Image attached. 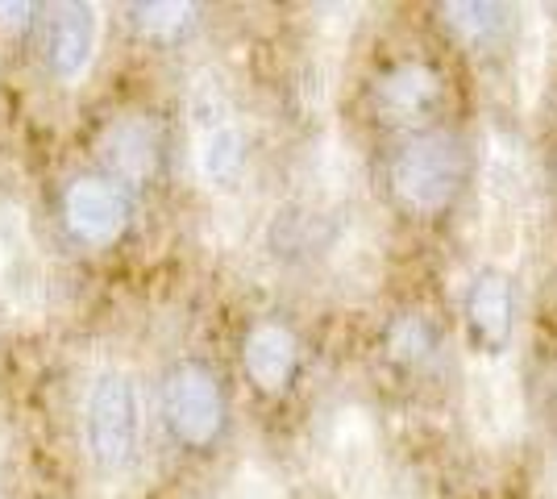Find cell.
Returning a JSON list of instances; mask_svg holds the SVG:
<instances>
[{"mask_svg":"<svg viewBox=\"0 0 557 499\" xmlns=\"http://www.w3.org/2000/svg\"><path fill=\"white\" fill-rule=\"evenodd\" d=\"M533 225V171L520 142L491 129L487 159H483V241L499 262L520 259Z\"/></svg>","mask_w":557,"mask_h":499,"instance_id":"obj_3","label":"cell"},{"mask_svg":"<svg viewBox=\"0 0 557 499\" xmlns=\"http://www.w3.org/2000/svg\"><path fill=\"white\" fill-rule=\"evenodd\" d=\"M374 100L387 113V121H420L424 113H433L437 100H442V75L433 72L429 63H420V59L395 63L392 72L379 79Z\"/></svg>","mask_w":557,"mask_h":499,"instance_id":"obj_13","label":"cell"},{"mask_svg":"<svg viewBox=\"0 0 557 499\" xmlns=\"http://www.w3.org/2000/svg\"><path fill=\"white\" fill-rule=\"evenodd\" d=\"M216 499H278V483L267 466L250 462V466H242V471L225 483V491Z\"/></svg>","mask_w":557,"mask_h":499,"instance_id":"obj_17","label":"cell"},{"mask_svg":"<svg viewBox=\"0 0 557 499\" xmlns=\"http://www.w3.org/2000/svg\"><path fill=\"white\" fill-rule=\"evenodd\" d=\"M449 25L462 34L470 47H495L504 42L511 29L508 4H491V0H466V4H445Z\"/></svg>","mask_w":557,"mask_h":499,"instance_id":"obj_14","label":"cell"},{"mask_svg":"<svg viewBox=\"0 0 557 499\" xmlns=\"http://www.w3.org/2000/svg\"><path fill=\"white\" fill-rule=\"evenodd\" d=\"M38 9L34 4H0V29H22Z\"/></svg>","mask_w":557,"mask_h":499,"instance_id":"obj_19","label":"cell"},{"mask_svg":"<svg viewBox=\"0 0 557 499\" xmlns=\"http://www.w3.org/2000/svg\"><path fill=\"white\" fill-rule=\"evenodd\" d=\"M79 441L100 478H125L141 453V391L125 366H100L79 400Z\"/></svg>","mask_w":557,"mask_h":499,"instance_id":"obj_1","label":"cell"},{"mask_svg":"<svg viewBox=\"0 0 557 499\" xmlns=\"http://www.w3.org/2000/svg\"><path fill=\"white\" fill-rule=\"evenodd\" d=\"M520 79H524V92L533 96V88L545 79V38H541V22L529 25L524 34V50H520Z\"/></svg>","mask_w":557,"mask_h":499,"instance_id":"obj_18","label":"cell"},{"mask_svg":"<svg viewBox=\"0 0 557 499\" xmlns=\"http://www.w3.org/2000/svg\"><path fill=\"white\" fill-rule=\"evenodd\" d=\"M59 216H63V229L79 246L104 250V246L125 238V229L134 225V196L109 175L88 171V175H75L63 188Z\"/></svg>","mask_w":557,"mask_h":499,"instance_id":"obj_7","label":"cell"},{"mask_svg":"<svg viewBox=\"0 0 557 499\" xmlns=\"http://www.w3.org/2000/svg\"><path fill=\"white\" fill-rule=\"evenodd\" d=\"M187 117H191V166L196 179L212 196H230L246 179V159H250V138L237 113V100L225 88L216 72H200L191 79L187 96Z\"/></svg>","mask_w":557,"mask_h":499,"instance_id":"obj_2","label":"cell"},{"mask_svg":"<svg viewBox=\"0 0 557 499\" xmlns=\"http://www.w3.org/2000/svg\"><path fill=\"white\" fill-rule=\"evenodd\" d=\"M466 325L479 358H504L508 354L511 329H516V291L504 271H483L470 296H466Z\"/></svg>","mask_w":557,"mask_h":499,"instance_id":"obj_11","label":"cell"},{"mask_svg":"<svg viewBox=\"0 0 557 499\" xmlns=\"http://www.w3.org/2000/svg\"><path fill=\"white\" fill-rule=\"evenodd\" d=\"M466 171H470V159L454 134H424L392 159V188L408 209L437 213L462 191Z\"/></svg>","mask_w":557,"mask_h":499,"instance_id":"obj_5","label":"cell"},{"mask_svg":"<svg viewBox=\"0 0 557 499\" xmlns=\"http://www.w3.org/2000/svg\"><path fill=\"white\" fill-rule=\"evenodd\" d=\"M191 22H196V9L180 4V0H171V4H134L129 9V25L141 29L146 38H159V42L180 38Z\"/></svg>","mask_w":557,"mask_h":499,"instance_id":"obj_16","label":"cell"},{"mask_svg":"<svg viewBox=\"0 0 557 499\" xmlns=\"http://www.w3.org/2000/svg\"><path fill=\"white\" fill-rule=\"evenodd\" d=\"M321 458H325V475L337 499H383L387 491L383 441H379V425L367 408L342 404L329 416Z\"/></svg>","mask_w":557,"mask_h":499,"instance_id":"obj_4","label":"cell"},{"mask_svg":"<svg viewBox=\"0 0 557 499\" xmlns=\"http://www.w3.org/2000/svg\"><path fill=\"white\" fill-rule=\"evenodd\" d=\"M242 366L258 391H283L296 379L300 366V341L283 321H255L242 341Z\"/></svg>","mask_w":557,"mask_h":499,"instance_id":"obj_12","label":"cell"},{"mask_svg":"<svg viewBox=\"0 0 557 499\" xmlns=\"http://www.w3.org/2000/svg\"><path fill=\"white\" fill-rule=\"evenodd\" d=\"M100 50V13L92 4H54L42 22V63L54 84H79Z\"/></svg>","mask_w":557,"mask_h":499,"instance_id":"obj_9","label":"cell"},{"mask_svg":"<svg viewBox=\"0 0 557 499\" xmlns=\"http://www.w3.org/2000/svg\"><path fill=\"white\" fill-rule=\"evenodd\" d=\"M100 159L109 166V179L150 184L163 166V125L146 113H121L100 134Z\"/></svg>","mask_w":557,"mask_h":499,"instance_id":"obj_10","label":"cell"},{"mask_svg":"<svg viewBox=\"0 0 557 499\" xmlns=\"http://www.w3.org/2000/svg\"><path fill=\"white\" fill-rule=\"evenodd\" d=\"M433 346H437L433 325H429L420 312H404V316L392 325V333H387V350H392V358L395 362H404V366L429 362V358H433Z\"/></svg>","mask_w":557,"mask_h":499,"instance_id":"obj_15","label":"cell"},{"mask_svg":"<svg viewBox=\"0 0 557 499\" xmlns=\"http://www.w3.org/2000/svg\"><path fill=\"white\" fill-rule=\"evenodd\" d=\"M163 421L187 450H209L225 433V391L209 366L180 362L163 379Z\"/></svg>","mask_w":557,"mask_h":499,"instance_id":"obj_6","label":"cell"},{"mask_svg":"<svg viewBox=\"0 0 557 499\" xmlns=\"http://www.w3.org/2000/svg\"><path fill=\"white\" fill-rule=\"evenodd\" d=\"M0 458H4V453H0Z\"/></svg>","mask_w":557,"mask_h":499,"instance_id":"obj_20","label":"cell"},{"mask_svg":"<svg viewBox=\"0 0 557 499\" xmlns=\"http://www.w3.org/2000/svg\"><path fill=\"white\" fill-rule=\"evenodd\" d=\"M470 421L491 450L508 446L524 428V400L511 358H479L470 371Z\"/></svg>","mask_w":557,"mask_h":499,"instance_id":"obj_8","label":"cell"}]
</instances>
